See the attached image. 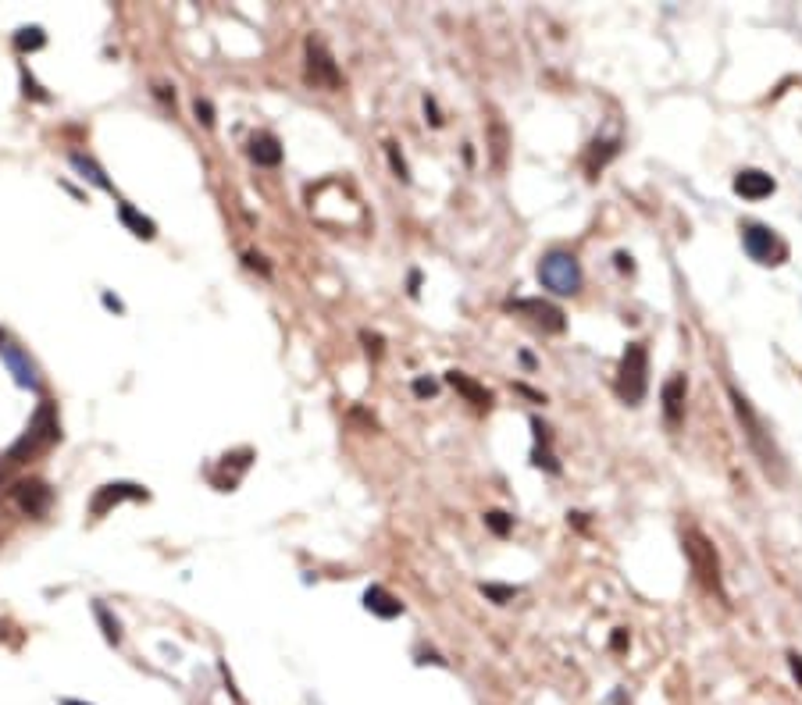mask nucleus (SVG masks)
I'll return each mask as SVG.
<instances>
[{
  "instance_id": "nucleus-1",
  "label": "nucleus",
  "mask_w": 802,
  "mask_h": 705,
  "mask_svg": "<svg viewBox=\"0 0 802 705\" xmlns=\"http://www.w3.org/2000/svg\"><path fill=\"white\" fill-rule=\"evenodd\" d=\"M727 399H731V410L738 417V424H742V431H746V442H749V449L756 453L760 467L774 481H781V478H785V457H781V449L774 446V438H770L763 417L753 410V403H749L735 385H727Z\"/></svg>"
},
{
  "instance_id": "nucleus-2",
  "label": "nucleus",
  "mask_w": 802,
  "mask_h": 705,
  "mask_svg": "<svg viewBox=\"0 0 802 705\" xmlns=\"http://www.w3.org/2000/svg\"><path fill=\"white\" fill-rule=\"evenodd\" d=\"M61 438V424H57V414H54V403H43L36 420L25 428V435L7 449V457H4V470H11V467H18V463H25V459L33 457V453H40L46 449L50 442H57Z\"/></svg>"
},
{
  "instance_id": "nucleus-3",
  "label": "nucleus",
  "mask_w": 802,
  "mask_h": 705,
  "mask_svg": "<svg viewBox=\"0 0 802 705\" xmlns=\"http://www.w3.org/2000/svg\"><path fill=\"white\" fill-rule=\"evenodd\" d=\"M539 282L556 296H574L585 286V271L578 264L574 253L567 249H549L546 257L539 260Z\"/></svg>"
},
{
  "instance_id": "nucleus-4",
  "label": "nucleus",
  "mask_w": 802,
  "mask_h": 705,
  "mask_svg": "<svg viewBox=\"0 0 802 705\" xmlns=\"http://www.w3.org/2000/svg\"><path fill=\"white\" fill-rule=\"evenodd\" d=\"M685 556H688V563H692V574L699 578V584L710 591V595H717L724 599V581H720V559H717V549H714V541L706 539L699 528H688L685 531Z\"/></svg>"
},
{
  "instance_id": "nucleus-5",
  "label": "nucleus",
  "mask_w": 802,
  "mask_h": 705,
  "mask_svg": "<svg viewBox=\"0 0 802 705\" xmlns=\"http://www.w3.org/2000/svg\"><path fill=\"white\" fill-rule=\"evenodd\" d=\"M645 388H649V353H645V342H632L621 357L617 396H621V403L638 407L645 399Z\"/></svg>"
},
{
  "instance_id": "nucleus-6",
  "label": "nucleus",
  "mask_w": 802,
  "mask_h": 705,
  "mask_svg": "<svg viewBox=\"0 0 802 705\" xmlns=\"http://www.w3.org/2000/svg\"><path fill=\"white\" fill-rule=\"evenodd\" d=\"M738 232H742V247H746V253H749L756 264H763V267H777V264L788 260V243H785L774 228L756 225V221H746Z\"/></svg>"
},
{
  "instance_id": "nucleus-7",
  "label": "nucleus",
  "mask_w": 802,
  "mask_h": 705,
  "mask_svg": "<svg viewBox=\"0 0 802 705\" xmlns=\"http://www.w3.org/2000/svg\"><path fill=\"white\" fill-rule=\"evenodd\" d=\"M303 50H307V83L321 86V89H339V86H342V76H339L336 57H332V50L325 46V40L307 36Z\"/></svg>"
},
{
  "instance_id": "nucleus-8",
  "label": "nucleus",
  "mask_w": 802,
  "mask_h": 705,
  "mask_svg": "<svg viewBox=\"0 0 802 705\" xmlns=\"http://www.w3.org/2000/svg\"><path fill=\"white\" fill-rule=\"evenodd\" d=\"M510 314H528V321L535 325V328H543V332L556 335L567 328V321H563V310L560 307H553L546 299H510L507 303Z\"/></svg>"
},
{
  "instance_id": "nucleus-9",
  "label": "nucleus",
  "mask_w": 802,
  "mask_h": 705,
  "mask_svg": "<svg viewBox=\"0 0 802 705\" xmlns=\"http://www.w3.org/2000/svg\"><path fill=\"white\" fill-rule=\"evenodd\" d=\"M126 499H147V488H143V485H132V481H111V485L96 488V496L89 502V513H93V517H104L111 506H118V502H126Z\"/></svg>"
},
{
  "instance_id": "nucleus-10",
  "label": "nucleus",
  "mask_w": 802,
  "mask_h": 705,
  "mask_svg": "<svg viewBox=\"0 0 802 705\" xmlns=\"http://www.w3.org/2000/svg\"><path fill=\"white\" fill-rule=\"evenodd\" d=\"M731 186H735V193H738L742 200H763V196H770V193L777 189V182H774L766 171H760V167H742Z\"/></svg>"
},
{
  "instance_id": "nucleus-11",
  "label": "nucleus",
  "mask_w": 802,
  "mask_h": 705,
  "mask_svg": "<svg viewBox=\"0 0 802 705\" xmlns=\"http://www.w3.org/2000/svg\"><path fill=\"white\" fill-rule=\"evenodd\" d=\"M0 357H4V364H7V371H11V378L22 385V388H36L40 385V378H36V364L18 349V346H0Z\"/></svg>"
},
{
  "instance_id": "nucleus-12",
  "label": "nucleus",
  "mask_w": 802,
  "mask_h": 705,
  "mask_svg": "<svg viewBox=\"0 0 802 705\" xmlns=\"http://www.w3.org/2000/svg\"><path fill=\"white\" fill-rule=\"evenodd\" d=\"M15 502H18L22 513L43 517L46 506H50V488H46L43 481H18V485H15Z\"/></svg>"
},
{
  "instance_id": "nucleus-13",
  "label": "nucleus",
  "mask_w": 802,
  "mask_h": 705,
  "mask_svg": "<svg viewBox=\"0 0 802 705\" xmlns=\"http://www.w3.org/2000/svg\"><path fill=\"white\" fill-rule=\"evenodd\" d=\"M685 396H688V381H685V374H675V378L664 381L660 399H664V417H667L671 428H677L681 417H685Z\"/></svg>"
},
{
  "instance_id": "nucleus-14",
  "label": "nucleus",
  "mask_w": 802,
  "mask_h": 705,
  "mask_svg": "<svg viewBox=\"0 0 802 705\" xmlns=\"http://www.w3.org/2000/svg\"><path fill=\"white\" fill-rule=\"evenodd\" d=\"M364 609L375 613V617H381V620H396V617H403V602H400L392 591H385L381 584H371V588L364 591Z\"/></svg>"
},
{
  "instance_id": "nucleus-15",
  "label": "nucleus",
  "mask_w": 802,
  "mask_h": 705,
  "mask_svg": "<svg viewBox=\"0 0 802 705\" xmlns=\"http://www.w3.org/2000/svg\"><path fill=\"white\" fill-rule=\"evenodd\" d=\"M250 161L257 167H279L282 165V143L271 132H257L250 139Z\"/></svg>"
},
{
  "instance_id": "nucleus-16",
  "label": "nucleus",
  "mask_w": 802,
  "mask_h": 705,
  "mask_svg": "<svg viewBox=\"0 0 802 705\" xmlns=\"http://www.w3.org/2000/svg\"><path fill=\"white\" fill-rule=\"evenodd\" d=\"M446 381H450V385H453V388L464 396L467 403H474V407L489 410V403H492V392H489V388H482L478 381H471V378H467V374H461V371H450V374H446Z\"/></svg>"
},
{
  "instance_id": "nucleus-17",
  "label": "nucleus",
  "mask_w": 802,
  "mask_h": 705,
  "mask_svg": "<svg viewBox=\"0 0 802 705\" xmlns=\"http://www.w3.org/2000/svg\"><path fill=\"white\" fill-rule=\"evenodd\" d=\"M118 221L126 225V228L132 232V236H136V239H147V243H150V239L157 236V225H154V221H150L147 214H139V210L132 207V204H118Z\"/></svg>"
},
{
  "instance_id": "nucleus-18",
  "label": "nucleus",
  "mask_w": 802,
  "mask_h": 705,
  "mask_svg": "<svg viewBox=\"0 0 802 705\" xmlns=\"http://www.w3.org/2000/svg\"><path fill=\"white\" fill-rule=\"evenodd\" d=\"M68 165L76 167V171L83 175L86 182H93L96 189H104V193H111V189H115V186H111V178L104 175V167L96 165L93 157H86V154H79V150H72V154H68Z\"/></svg>"
},
{
  "instance_id": "nucleus-19",
  "label": "nucleus",
  "mask_w": 802,
  "mask_h": 705,
  "mask_svg": "<svg viewBox=\"0 0 802 705\" xmlns=\"http://www.w3.org/2000/svg\"><path fill=\"white\" fill-rule=\"evenodd\" d=\"M93 617H96L104 638H107L111 645H122V623H118V617H111V609H107L104 602H93Z\"/></svg>"
},
{
  "instance_id": "nucleus-20",
  "label": "nucleus",
  "mask_w": 802,
  "mask_h": 705,
  "mask_svg": "<svg viewBox=\"0 0 802 705\" xmlns=\"http://www.w3.org/2000/svg\"><path fill=\"white\" fill-rule=\"evenodd\" d=\"M43 46H46V33L40 25H22L15 33V50H22V54H33V50H43Z\"/></svg>"
},
{
  "instance_id": "nucleus-21",
  "label": "nucleus",
  "mask_w": 802,
  "mask_h": 705,
  "mask_svg": "<svg viewBox=\"0 0 802 705\" xmlns=\"http://www.w3.org/2000/svg\"><path fill=\"white\" fill-rule=\"evenodd\" d=\"M489 128H492V165L503 171V165H507V157H503V154H507V128H503V122H496V118H492Z\"/></svg>"
},
{
  "instance_id": "nucleus-22",
  "label": "nucleus",
  "mask_w": 802,
  "mask_h": 705,
  "mask_svg": "<svg viewBox=\"0 0 802 705\" xmlns=\"http://www.w3.org/2000/svg\"><path fill=\"white\" fill-rule=\"evenodd\" d=\"M385 154H389V165L396 171V178H403V182H411V167L403 161V154L396 150V143H385Z\"/></svg>"
},
{
  "instance_id": "nucleus-23",
  "label": "nucleus",
  "mask_w": 802,
  "mask_h": 705,
  "mask_svg": "<svg viewBox=\"0 0 802 705\" xmlns=\"http://www.w3.org/2000/svg\"><path fill=\"white\" fill-rule=\"evenodd\" d=\"M482 595H489L492 602H500V606H507V602H513V595H517V588H507V584H482Z\"/></svg>"
},
{
  "instance_id": "nucleus-24",
  "label": "nucleus",
  "mask_w": 802,
  "mask_h": 705,
  "mask_svg": "<svg viewBox=\"0 0 802 705\" xmlns=\"http://www.w3.org/2000/svg\"><path fill=\"white\" fill-rule=\"evenodd\" d=\"M485 524H489V531L492 535H510V524H513V517H507V513H500V509H492V513H485Z\"/></svg>"
},
{
  "instance_id": "nucleus-25",
  "label": "nucleus",
  "mask_w": 802,
  "mask_h": 705,
  "mask_svg": "<svg viewBox=\"0 0 802 705\" xmlns=\"http://www.w3.org/2000/svg\"><path fill=\"white\" fill-rule=\"evenodd\" d=\"M193 115H197V122L204 125V128H211V125H214V104L208 100V96H197V100H193Z\"/></svg>"
},
{
  "instance_id": "nucleus-26",
  "label": "nucleus",
  "mask_w": 802,
  "mask_h": 705,
  "mask_svg": "<svg viewBox=\"0 0 802 705\" xmlns=\"http://www.w3.org/2000/svg\"><path fill=\"white\" fill-rule=\"evenodd\" d=\"M22 86H25V96H33V100H46V93H43L40 86H36V79H33L29 72L22 76Z\"/></svg>"
},
{
  "instance_id": "nucleus-27",
  "label": "nucleus",
  "mask_w": 802,
  "mask_h": 705,
  "mask_svg": "<svg viewBox=\"0 0 802 705\" xmlns=\"http://www.w3.org/2000/svg\"><path fill=\"white\" fill-rule=\"evenodd\" d=\"M414 392H418V396H435L439 385H435L431 378H418V381H414Z\"/></svg>"
},
{
  "instance_id": "nucleus-28",
  "label": "nucleus",
  "mask_w": 802,
  "mask_h": 705,
  "mask_svg": "<svg viewBox=\"0 0 802 705\" xmlns=\"http://www.w3.org/2000/svg\"><path fill=\"white\" fill-rule=\"evenodd\" d=\"M424 115H428V122H431V125H442V118H439V107H435V100H431V96H424Z\"/></svg>"
},
{
  "instance_id": "nucleus-29",
  "label": "nucleus",
  "mask_w": 802,
  "mask_h": 705,
  "mask_svg": "<svg viewBox=\"0 0 802 705\" xmlns=\"http://www.w3.org/2000/svg\"><path fill=\"white\" fill-rule=\"evenodd\" d=\"M360 338H364V342H368V353H371V349H375V357H379V353H381V338H379V335H371V332H360Z\"/></svg>"
},
{
  "instance_id": "nucleus-30",
  "label": "nucleus",
  "mask_w": 802,
  "mask_h": 705,
  "mask_svg": "<svg viewBox=\"0 0 802 705\" xmlns=\"http://www.w3.org/2000/svg\"><path fill=\"white\" fill-rule=\"evenodd\" d=\"M788 666H792V673H796V680L802 684V656L799 652H788Z\"/></svg>"
},
{
  "instance_id": "nucleus-31",
  "label": "nucleus",
  "mask_w": 802,
  "mask_h": 705,
  "mask_svg": "<svg viewBox=\"0 0 802 705\" xmlns=\"http://www.w3.org/2000/svg\"><path fill=\"white\" fill-rule=\"evenodd\" d=\"M247 267H260L264 275H271V267L264 264V257H257V253H247Z\"/></svg>"
},
{
  "instance_id": "nucleus-32",
  "label": "nucleus",
  "mask_w": 802,
  "mask_h": 705,
  "mask_svg": "<svg viewBox=\"0 0 802 705\" xmlns=\"http://www.w3.org/2000/svg\"><path fill=\"white\" fill-rule=\"evenodd\" d=\"M104 307H111L115 314H126V307H122V299H115L111 292H104Z\"/></svg>"
},
{
  "instance_id": "nucleus-33",
  "label": "nucleus",
  "mask_w": 802,
  "mask_h": 705,
  "mask_svg": "<svg viewBox=\"0 0 802 705\" xmlns=\"http://www.w3.org/2000/svg\"><path fill=\"white\" fill-rule=\"evenodd\" d=\"M614 260H617V267H621V271H632V257H628V253H617Z\"/></svg>"
},
{
  "instance_id": "nucleus-34",
  "label": "nucleus",
  "mask_w": 802,
  "mask_h": 705,
  "mask_svg": "<svg viewBox=\"0 0 802 705\" xmlns=\"http://www.w3.org/2000/svg\"><path fill=\"white\" fill-rule=\"evenodd\" d=\"M418 286H421V275L414 271V275H411V292H414V296H418Z\"/></svg>"
},
{
  "instance_id": "nucleus-35",
  "label": "nucleus",
  "mask_w": 802,
  "mask_h": 705,
  "mask_svg": "<svg viewBox=\"0 0 802 705\" xmlns=\"http://www.w3.org/2000/svg\"><path fill=\"white\" fill-rule=\"evenodd\" d=\"M61 705H89V702H79V699H61Z\"/></svg>"
},
{
  "instance_id": "nucleus-36",
  "label": "nucleus",
  "mask_w": 802,
  "mask_h": 705,
  "mask_svg": "<svg viewBox=\"0 0 802 705\" xmlns=\"http://www.w3.org/2000/svg\"><path fill=\"white\" fill-rule=\"evenodd\" d=\"M0 346H4V332H0Z\"/></svg>"
}]
</instances>
